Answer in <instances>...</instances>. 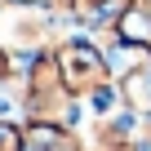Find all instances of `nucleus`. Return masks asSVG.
<instances>
[{"label": "nucleus", "instance_id": "39448f33", "mask_svg": "<svg viewBox=\"0 0 151 151\" xmlns=\"http://www.w3.org/2000/svg\"><path fill=\"white\" fill-rule=\"evenodd\" d=\"M89 107H93L98 116H116V107H120V89L102 80V85H98V89L89 93Z\"/></svg>", "mask_w": 151, "mask_h": 151}, {"label": "nucleus", "instance_id": "423d86ee", "mask_svg": "<svg viewBox=\"0 0 151 151\" xmlns=\"http://www.w3.org/2000/svg\"><path fill=\"white\" fill-rule=\"evenodd\" d=\"M0 151H22V133L0 116Z\"/></svg>", "mask_w": 151, "mask_h": 151}, {"label": "nucleus", "instance_id": "f257e3e1", "mask_svg": "<svg viewBox=\"0 0 151 151\" xmlns=\"http://www.w3.org/2000/svg\"><path fill=\"white\" fill-rule=\"evenodd\" d=\"M58 71H62V80L71 93H93L102 80H107V53H98L89 40H67L58 49Z\"/></svg>", "mask_w": 151, "mask_h": 151}, {"label": "nucleus", "instance_id": "0eeeda50", "mask_svg": "<svg viewBox=\"0 0 151 151\" xmlns=\"http://www.w3.org/2000/svg\"><path fill=\"white\" fill-rule=\"evenodd\" d=\"M0 76H9V49H0Z\"/></svg>", "mask_w": 151, "mask_h": 151}, {"label": "nucleus", "instance_id": "20e7f679", "mask_svg": "<svg viewBox=\"0 0 151 151\" xmlns=\"http://www.w3.org/2000/svg\"><path fill=\"white\" fill-rule=\"evenodd\" d=\"M120 93L129 98L133 111L151 116V62H147V67H133L129 76H120Z\"/></svg>", "mask_w": 151, "mask_h": 151}, {"label": "nucleus", "instance_id": "7ed1b4c3", "mask_svg": "<svg viewBox=\"0 0 151 151\" xmlns=\"http://www.w3.org/2000/svg\"><path fill=\"white\" fill-rule=\"evenodd\" d=\"M124 9H129V0H80V5H76V18L89 31H111Z\"/></svg>", "mask_w": 151, "mask_h": 151}, {"label": "nucleus", "instance_id": "f03ea898", "mask_svg": "<svg viewBox=\"0 0 151 151\" xmlns=\"http://www.w3.org/2000/svg\"><path fill=\"white\" fill-rule=\"evenodd\" d=\"M116 40L147 53V49H151V9L138 5V0H129V9H124L120 22H116Z\"/></svg>", "mask_w": 151, "mask_h": 151}]
</instances>
